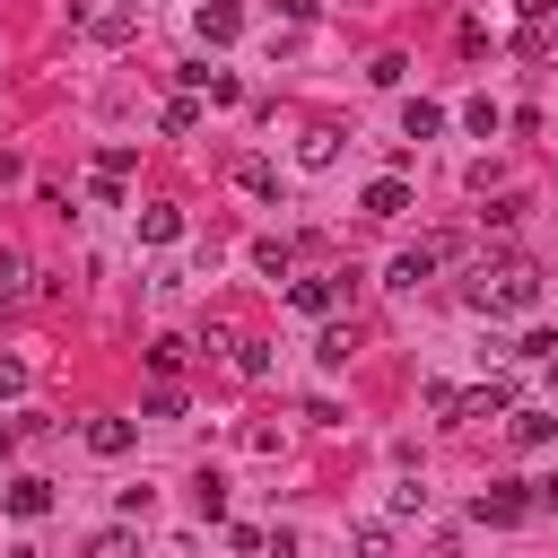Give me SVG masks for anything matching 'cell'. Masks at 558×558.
Segmentation results:
<instances>
[{
  "mask_svg": "<svg viewBox=\"0 0 558 558\" xmlns=\"http://www.w3.org/2000/svg\"><path fill=\"white\" fill-rule=\"evenodd\" d=\"M471 305H480V314H532V305H541V270H532V262H497V270L471 279Z\"/></svg>",
  "mask_w": 558,
  "mask_h": 558,
  "instance_id": "1",
  "label": "cell"
},
{
  "mask_svg": "<svg viewBox=\"0 0 558 558\" xmlns=\"http://www.w3.org/2000/svg\"><path fill=\"white\" fill-rule=\"evenodd\" d=\"M453 253H462V235H418L410 253H392V288H427Z\"/></svg>",
  "mask_w": 558,
  "mask_h": 558,
  "instance_id": "2",
  "label": "cell"
},
{
  "mask_svg": "<svg viewBox=\"0 0 558 558\" xmlns=\"http://www.w3.org/2000/svg\"><path fill=\"white\" fill-rule=\"evenodd\" d=\"M349 288H357V270H314V279H288V305L323 323V314H331V305H340Z\"/></svg>",
  "mask_w": 558,
  "mask_h": 558,
  "instance_id": "3",
  "label": "cell"
},
{
  "mask_svg": "<svg viewBox=\"0 0 558 558\" xmlns=\"http://www.w3.org/2000/svg\"><path fill=\"white\" fill-rule=\"evenodd\" d=\"M471 514H480V523H523V514H532V488H523V480H488Z\"/></svg>",
  "mask_w": 558,
  "mask_h": 558,
  "instance_id": "4",
  "label": "cell"
},
{
  "mask_svg": "<svg viewBox=\"0 0 558 558\" xmlns=\"http://www.w3.org/2000/svg\"><path fill=\"white\" fill-rule=\"evenodd\" d=\"M0 506H9V514H17V523H44V514H52V480H44V471H17V480H9V497H0Z\"/></svg>",
  "mask_w": 558,
  "mask_h": 558,
  "instance_id": "5",
  "label": "cell"
},
{
  "mask_svg": "<svg viewBox=\"0 0 558 558\" xmlns=\"http://www.w3.org/2000/svg\"><path fill=\"white\" fill-rule=\"evenodd\" d=\"M192 26H201V44H235V35H244V9H235V0H201Z\"/></svg>",
  "mask_w": 558,
  "mask_h": 558,
  "instance_id": "6",
  "label": "cell"
},
{
  "mask_svg": "<svg viewBox=\"0 0 558 558\" xmlns=\"http://www.w3.org/2000/svg\"><path fill=\"white\" fill-rule=\"evenodd\" d=\"M131 445H140V418H87V453L113 462V453H131Z\"/></svg>",
  "mask_w": 558,
  "mask_h": 558,
  "instance_id": "7",
  "label": "cell"
},
{
  "mask_svg": "<svg viewBox=\"0 0 558 558\" xmlns=\"http://www.w3.org/2000/svg\"><path fill=\"white\" fill-rule=\"evenodd\" d=\"M436 131H445V105L436 96H410L401 105V140H436Z\"/></svg>",
  "mask_w": 558,
  "mask_h": 558,
  "instance_id": "8",
  "label": "cell"
},
{
  "mask_svg": "<svg viewBox=\"0 0 558 558\" xmlns=\"http://www.w3.org/2000/svg\"><path fill=\"white\" fill-rule=\"evenodd\" d=\"M331 157H340V131H331V122H305V140H296V166H314V174H323Z\"/></svg>",
  "mask_w": 558,
  "mask_h": 558,
  "instance_id": "9",
  "label": "cell"
},
{
  "mask_svg": "<svg viewBox=\"0 0 558 558\" xmlns=\"http://www.w3.org/2000/svg\"><path fill=\"white\" fill-rule=\"evenodd\" d=\"M401 209H410V183L401 174H375L366 183V218H401Z\"/></svg>",
  "mask_w": 558,
  "mask_h": 558,
  "instance_id": "10",
  "label": "cell"
},
{
  "mask_svg": "<svg viewBox=\"0 0 558 558\" xmlns=\"http://www.w3.org/2000/svg\"><path fill=\"white\" fill-rule=\"evenodd\" d=\"M227 366H235L244 384H253V375H270V340H253V331H235V340H227Z\"/></svg>",
  "mask_w": 558,
  "mask_h": 558,
  "instance_id": "11",
  "label": "cell"
},
{
  "mask_svg": "<svg viewBox=\"0 0 558 558\" xmlns=\"http://www.w3.org/2000/svg\"><path fill=\"white\" fill-rule=\"evenodd\" d=\"M506 436L532 453V445H549V436H558V418H549V410H506Z\"/></svg>",
  "mask_w": 558,
  "mask_h": 558,
  "instance_id": "12",
  "label": "cell"
},
{
  "mask_svg": "<svg viewBox=\"0 0 558 558\" xmlns=\"http://www.w3.org/2000/svg\"><path fill=\"white\" fill-rule=\"evenodd\" d=\"M122 183H131V148H105L96 157V201H122Z\"/></svg>",
  "mask_w": 558,
  "mask_h": 558,
  "instance_id": "13",
  "label": "cell"
},
{
  "mask_svg": "<svg viewBox=\"0 0 558 558\" xmlns=\"http://www.w3.org/2000/svg\"><path fill=\"white\" fill-rule=\"evenodd\" d=\"M140 235H148V244H174V235H183V209H174V201H148V209H140Z\"/></svg>",
  "mask_w": 558,
  "mask_h": 558,
  "instance_id": "14",
  "label": "cell"
},
{
  "mask_svg": "<svg viewBox=\"0 0 558 558\" xmlns=\"http://www.w3.org/2000/svg\"><path fill=\"white\" fill-rule=\"evenodd\" d=\"M506 410H514V392H506V384H480V392H462V427H471V418H506Z\"/></svg>",
  "mask_w": 558,
  "mask_h": 558,
  "instance_id": "15",
  "label": "cell"
},
{
  "mask_svg": "<svg viewBox=\"0 0 558 558\" xmlns=\"http://www.w3.org/2000/svg\"><path fill=\"white\" fill-rule=\"evenodd\" d=\"M235 183H244L253 201H270V192H279V166H270V157H235Z\"/></svg>",
  "mask_w": 558,
  "mask_h": 558,
  "instance_id": "16",
  "label": "cell"
},
{
  "mask_svg": "<svg viewBox=\"0 0 558 558\" xmlns=\"http://www.w3.org/2000/svg\"><path fill=\"white\" fill-rule=\"evenodd\" d=\"M349 349H357V331L323 314V340H314V357H323V366H349Z\"/></svg>",
  "mask_w": 558,
  "mask_h": 558,
  "instance_id": "17",
  "label": "cell"
},
{
  "mask_svg": "<svg viewBox=\"0 0 558 558\" xmlns=\"http://www.w3.org/2000/svg\"><path fill=\"white\" fill-rule=\"evenodd\" d=\"M166 131L183 140V131H201V87H183V96H166Z\"/></svg>",
  "mask_w": 558,
  "mask_h": 558,
  "instance_id": "18",
  "label": "cell"
},
{
  "mask_svg": "<svg viewBox=\"0 0 558 558\" xmlns=\"http://www.w3.org/2000/svg\"><path fill=\"white\" fill-rule=\"evenodd\" d=\"M253 262H262L270 279H288V262H296V244H288V235H262V244H253Z\"/></svg>",
  "mask_w": 558,
  "mask_h": 558,
  "instance_id": "19",
  "label": "cell"
},
{
  "mask_svg": "<svg viewBox=\"0 0 558 558\" xmlns=\"http://www.w3.org/2000/svg\"><path fill=\"white\" fill-rule=\"evenodd\" d=\"M183 357H192V340H174V331L148 340V366H157V375H183Z\"/></svg>",
  "mask_w": 558,
  "mask_h": 558,
  "instance_id": "20",
  "label": "cell"
},
{
  "mask_svg": "<svg viewBox=\"0 0 558 558\" xmlns=\"http://www.w3.org/2000/svg\"><path fill=\"white\" fill-rule=\"evenodd\" d=\"M140 418H183V384H174V375H166V384H157V392H148V401H140Z\"/></svg>",
  "mask_w": 558,
  "mask_h": 558,
  "instance_id": "21",
  "label": "cell"
},
{
  "mask_svg": "<svg viewBox=\"0 0 558 558\" xmlns=\"http://www.w3.org/2000/svg\"><path fill=\"white\" fill-rule=\"evenodd\" d=\"M418 401H427V410H436V418H445V427H462V384H427V392H418Z\"/></svg>",
  "mask_w": 558,
  "mask_h": 558,
  "instance_id": "22",
  "label": "cell"
},
{
  "mask_svg": "<svg viewBox=\"0 0 558 558\" xmlns=\"http://www.w3.org/2000/svg\"><path fill=\"white\" fill-rule=\"evenodd\" d=\"M192 506L218 523V514H227V480H218V471H201V480H192Z\"/></svg>",
  "mask_w": 558,
  "mask_h": 558,
  "instance_id": "23",
  "label": "cell"
},
{
  "mask_svg": "<svg viewBox=\"0 0 558 558\" xmlns=\"http://www.w3.org/2000/svg\"><path fill=\"white\" fill-rule=\"evenodd\" d=\"M87 26H96V35H105V44H122V35H131V9H96V17H87Z\"/></svg>",
  "mask_w": 558,
  "mask_h": 558,
  "instance_id": "24",
  "label": "cell"
},
{
  "mask_svg": "<svg viewBox=\"0 0 558 558\" xmlns=\"http://www.w3.org/2000/svg\"><path fill=\"white\" fill-rule=\"evenodd\" d=\"M514 357H532V366H549V357H558V331H523V349H514Z\"/></svg>",
  "mask_w": 558,
  "mask_h": 558,
  "instance_id": "25",
  "label": "cell"
},
{
  "mask_svg": "<svg viewBox=\"0 0 558 558\" xmlns=\"http://www.w3.org/2000/svg\"><path fill=\"white\" fill-rule=\"evenodd\" d=\"M17 392H26V366H17V357H0V401H17Z\"/></svg>",
  "mask_w": 558,
  "mask_h": 558,
  "instance_id": "26",
  "label": "cell"
},
{
  "mask_svg": "<svg viewBox=\"0 0 558 558\" xmlns=\"http://www.w3.org/2000/svg\"><path fill=\"white\" fill-rule=\"evenodd\" d=\"M514 9H523V17H549V9H558V0H514Z\"/></svg>",
  "mask_w": 558,
  "mask_h": 558,
  "instance_id": "27",
  "label": "cell"
},
{
  "mask_svg": "<svg viewBox=\"0 0 558 558\" xmlns=\"http://www.w3.org/2000/svg\"><path fill=\"white\" fill-rule=\"evenodd\" d=\"M9 436H17V427H0V453H9Z\"/></svg>",
  "mask_w": 558,
  "mask_h": 558,
  "instance_id": "28",
  "label": "cell"
},
{
  "mask_svg": "<svg viewBox=\"0 0 558 558\" xmlns=\"http://www.w3.org/2000/svg\"><path fill=\"white\" fill-rule=\"evenodd\" d=\"M549 35H558V26H549Z\"/></svg>",
  "mask_w": 558,
  "mask_h": 558,
  "instance_id": "29",
  "label": "cell"
},
{
  "mask_svg": "<svg viewBox=\"0 0 558 558\" xmlns=\"http://www.w3.org/2000/svg\"><path fill=\"white\" fill-rule=\"evenodd\" d=\"M0 497H9V488H0Z\"/></svg>",
  "mask_w": 558,
  "mask_h": 558,
  "instance_id": "30",
  "label": "cell"
}]
</instances>
